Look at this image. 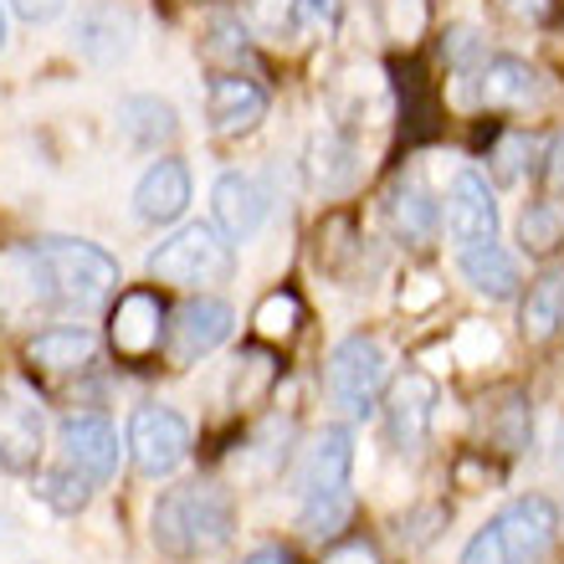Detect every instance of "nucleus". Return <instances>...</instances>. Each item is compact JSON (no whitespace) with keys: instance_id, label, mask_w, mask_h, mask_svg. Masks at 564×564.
Returning <instances> with one entry per match:
<instances>
[{"instance_id":"37","label":"nucleus","mask_w":564,"mask_h":564,"mask_svg":"<svg viewBox=\"0 0 564 564\" xmlns=\"http://www.w3.org/2000/svg\"><path fill=\"white\" fill-rule=\"evenodd\" d=\"M324 564H380V554H375L370 544H339Z\"/></svg>"},{"instance_id":"39","label":"nucleus","mask_w":564,"mask_h":564,"mask_svg":"<svg viewBox=\"0 0 564 564\" xmlns=\"http://www.w3.org/2000/svg\"><path fill=\"white\" fill-rule=\"evenodd\" d=\"M550 185H554V191L564 195V139H560V144H554V149H550Z\"/></svg>"},{"instance_id":"30","label":"nucleus","mask_w":564,"mask_h":564,"mask_svg":"<svg viewBox=\"0 0 564 564\" xmlns=\"http://www.w3.org/2000/svg\"><path fill=\"white\" fill-rule=\"evenodd\" d=\"M431 21V6L426 0H380V26H386V36H395V42H416L421 31H426Z\"/></svg>"},{"instance_id":"3","label":"nucleus","mask_w":564,"mask_h":564,"mask_svg":"<svg viewBox=\"0 0 564 564\" xmlns=\"http://www.w3.org/2000/svg\"><path fill=\"white\" fill-rule=\"evenodd\" d=\"M36 252H42V262H46V278H52L57 303L98 308V303L119 288V262H113L104 247H93V241L46 237V241H36Z\"/></svg>"},{"instance_id":"20","label":"nucleus","mask_w":564,"mask_h":564,"mask_svg":"<svg viewBox=\"0 0 564 564\" xmlns=\"http://www.w3.org/2000/svg\"><path fill=\"white\" fill-rule=\"evenodd\" d=\"M160 297L149 293V288H134V293L119 297V308H113V349L119 355H149L154 344H160Z\"/></svg>"},{"instance_id":"8","label":"nucleus","mask_w":564,"mask_h":564,"mask_svg":"<svg viewBox=\"0 0 564 564\" xmlns=\"http://www.w3.org/2000/svg\"><path fill=\"white\" fill-rule=\"evenodd\" d=\"M57 442H62V457L73 473H83L88 482H108V477L119 473V431L108 426L98 411H73V416H62L57 426Z\"/></svg>"},{"instance_id":"36","label":"nucleus","mask_w":564,"mask_h":564,"mask_svg":"<svg viewBox=\"0 0 564 564\" xmlns=\"http://www.w3.org/2000/svg\"><path fill=\"white\" fill-rule=\"evenodd\" d=\"M508 15H519V21H544L554 11V0H503Z\"/></svg>"},{"instance_id":"35","label":"nucleus","mask_w":564,"mask_h":564,"mask_svg":"<svg viewBox=\"0 0 564 564\" xmlns=\"http://www.w3.org/2000/svg\"><path fill=\"white\" fill-rule=\"evenodd\" d=\"M11 11L21 21H31V26H46V21H57L67 11V0H11Z\"/></svg>"},{"instance_id":"6","label":"nucleus","mask_w":564,"mask_h":564,"mask_svg":"<svg viewBox=\"0 0 564 564\" xmlns=\"http://www.w3.org/2000/svg\"><path fill=\"white\" fill-rule=\"evenodd\" d=\"M129 457L144 477H170L191 457V421L175 405H139L129 416Z\"/></svg>"},{"instance_id":"12","label":"nucleus","mask_w":564,"mask_h":564,"mask_svg":"<svg viewBox=\"0 0 564 564\" xmlns=\"http://www.w3.org/2000/svg\"><path fill=\"white\" fill-rule=\"evenodd\" d=\"M436 380L421 370H405L386 395V426H390V442L401 452H416L421 442L431 436V416H436Z\"/></svg>"},{"instance_id":"29","label":"nucleus","mask_w":564,"mask_h":564,"mask_svg":"<svg viewBox=\"0 0 564 564\" xmlns=\"http://www.w3.org/2000/svg\"><path fill=\"white\" fill-rule=\"evenodd\" d=\"M36 492H42V503H52L57 513H83L93 498V482L83 473H73V467H62V473H46L42 482H36Z\"/></svg>"},{"instance_id":"27","label":"nucleus","mask_w":564,"mask_h":564,"mask_svg":"<svg viewBox=\"0 0 564 564\" xmlns=\"http://www.w3.org/2000/svg\"><path fill=\"white\" fill-rule=\"evenodd\" d=\"M355 519V492H313L303 498V534L308 539H334L344 523Z\"/></svg>"},{"instance_id":"28","label":"nucleus","mask_w":564,"mask_h":564,"mask_svg":"<svg viewBox=\"0 0 564 564\" xmlns=\"http://www.w3.org/2000/svg\"><path fill=\"white\" fill-rule=\"evenodd\" d=\"M344 21V0H288V31L297 42H324Z\"/></svg>"},{"instance_id":"13","label":"nucleus","mask_w":564,"mask_h":564,"mask_svg":"<svg viewBox=\"0 0 564 564\" xmlns=\"http://www.w3.org/2000/svg\"><path fill=\"white\" fill-rule=\"evenodd\" d=\"M77 52L98 67H113L134 52V11L119 0H98L93 11H83L77 21Z\"/></svg>"},{"instance_id":"2","label":"nucleus","mask_w":564,"mask_h":564,"mask_svg":"<svg viewBox=\"0 0 564 564\" xmlns=\"http://www.w3.org/2000/svg\"><path fill=\"white\" fill-rule=\"evenodd\" d=\"M560 539V508L544 492L513 498L503 513H492L462 550L457 564H544Z\"/></svg>"},{"instance_id":"25","label":"nucleus","mask_w":564,"mask_h":564,"mask_svg":"<svg viewBox=\"0 0 564 564\" xmlns=\"http://www.w3.org/2000/svg\"><path fill=\"white\" fill-rule=\"evenodd\" d=\"M355 170H359V160H355L349 134H339V129L313 134V144H308V180L318 185V191H344V185L355 180Z\"/></svg>"},{"instance_id":"34","label":"nucleus","mask_w":564,"mask_h":564,"mask_svg":"<svg viewBox=\"0 0 564 564\" xmlns=\"http://www.w3.org/2000/svg\"><path fill=\"white\" fill-rule=\"evenodd\" d=\"M436 297H442V282L431 278V272H421V278H411V282L401 288V308H405V313H421V308H431Z\"/></svg>"},{"instance_id":"11","label":"nucleus","mask_w":564,"mask_h":564,"mask_svg":"<svg viewBox=\"0 0 564 564\" xmlns=\"http://www.w3.org/2000/svg\"><path fill=\"white\" fill-rule=\"evenodd\" d=\"M349 473H355V431L349 426L313 431V442L303 446V462H297V492L303 498H313V492H344L349 488Z\"/></svg>"},{"instance_id":"23","label":"nucleus","mask_w":564,"mask_h":564,"mask_svg":"<svg viewBox=\"0 0 564 564\" xmlns=\"http://www.w3.org/2000/svg\"><path fill=\"white\" fill-rule=\"evenodd\" d=\"M519 328L523 339H554L564 328V262L544 268L534 282H529V297H523V313H519Z\"/></svg>"},{"instance_id":"19","label":"nucleus","mask_w":564,"mask_h":564,"mask_svg":"<svg viewBox=\"0 0 564 564\" xmlns=\"http://www.w3.org/2000/svg\"><path fill=\"white\" fill-rule=\"evenodd\" d=\"M539 93H544V83L523 57H488L477 73V98L488 108H529Z\"/></svg>"},{"instance_id":"1","label":"nucleus","mask_w":564,"mask_h":564,"mask_svg":"<svg viewBox=\"0 0 564 564\" xmlns=\"http://www.w3.org/2000/svg\"><path fill=\"white\" fill-rule=\"evenodd\" d=\"M149 523H154V544L170 560H200V554H216L231 539L237 503L216 482H180V488L160 492Z\"/></svg>"},{"instance_id":"26","label":"nucleus","mask_w":564,"mask_h":564,"mask_svg":"<svg viewBox=\"0 0 564 564\" xmlns=\"http://www.w3.org/2000/svg\"><path fill=\"white\" fill-rule=\"evenodd\" d=\"M519 241H523V252H534V257H550L554 247H564V200H534V206L523 210Z\"/></svg>"},{"instance_id":"17","label":"nucleus","mask_w":564,"mask_h":564,"mask_svg":"<svg viewBox=\"0 0 564 564\" xmlns=\"http://www.w3.org/2000/svg\"><path fill=\"white\" fill-rule=\"evenodd\" d=\"M98 359V334L83 324H57L26 339V365L42 375H73Z\"/></svg>"},{"instance_id":"21","label":"nucleus","mask_w":564,"mask_h":564,"mask_svg":"<svg viewBox=\"0 0 564 564\" xmlns=\"http://www.w3.org/2000/svg\"><path fill=\"white\" fill-rule=\"evenodd\" d=\"M119 134L149 154V149L170 144L180 134V113H175V104H164L154 93H134V98L119 104Z\"/></svg>"},{"instance_id":"15","label":"nucleus","mask_w":564,"mask_h":564,"mask_svg":"<svg viewBox=\"0 0 564 564\" xmlns=\"http://www.w3.org/2000/svg\"><path fill=\"white\" fill-rule=\"evenodd\" d=\"M210 210H216V231H221L226 241H252L262 216H268V195H262V185H257L252 175L231 170V175L216 180Z\"/></svg>"},{"instance_id":"14","label":"nucleus","mask_w":564,"mask_h":564,"mask_svg":"<svg viewBox=\"0 0 564 564\" xmlns=\"http://www.w3.org/2000/svg\"><path fill=\"white\" fill-rule=\"evenodd\" d=\"M206 113H210V129H216V134H226V139L252 134L257 123L268 119V93L257 88L252 77L226 73V77H216V83H210Z\"/></svg>"},{"instance_id":"22","label":"nucleus","mask_w":564,"mask_h":564,"mask_svg":"<svg viewBox=\"0 0 564 564\" xmlns=\"http://www.w3.org/2000/svg\"><path fill=\"white\" fill-rule=\"evenodd\" d=\"M457 268L462 278L473 282L482 297H492V303H508V297H519V262L498 247V241H482V247H462L457 252Z\"/></svg>"},{"instance_id":"7","label":"nucleus","mask_w":564,"mask_h":564,"mask_svg":"<svg viewBox=\"0 0 564 564\" xmlns=\"http://www.w3.org/2000/svg\"><path fill=\"white\" fill-rule=\"evenodd\" d=\"M57 293H52V278H46V262L36 252V241L26 247H6L0 252V318L6 324H26L42 308H52Z\"/></svg>"},{"instance_id":"9","label":"nucleus","mask_w":564,"mask_h":564,"mask_svg":"<svg viewBox=\"0 0 564 564\" xmlns=\"http://www.w3.org/2000/svg\"><path fill=\"white\" fill-rule=\"evenodd\" d=\"M446 231L462 247H482V241H498V200H492V185L477 170H457L452 191H446Z\"/></svg>"},{"instance_id":"4","label":"nucleus","mask_w":564,"mask_h":564,"mask_svg":"<svg viewBox=\"0 0 564 564\" xmlns=\"http://www.w3.org/2000/svg\"><path fill=\"white\" fill-rule=\"evenodd\" d=\"M237 268L231 257V241L216 231V226L195 221V226H180L170 241H160L149 252V272L160 282H180V288H206V282H226Z\"/></svg>"},{"instance_id":"5","label":"nucleus","mask_w":564,"mask_h":564,"mask_svg":"<svg viewBox=\"0 0 564 564\" xmlns=\"http://www.w3.org/2000/svg\"><path fill=\"white\" fill-rule=\"evenodd\" d=\"M390 359L370 334H349V339L328 355V395L344 416L370 421L380 411V390H386Z\"/></svg>"},{"instance_id":"16","label":"nucleus","mask_w":564,"mask_h":564,"mask_svg":"<svg viewBox=\"0 0 564 564\" xmlns=\"http://www.w3.org/2000/svg\"><path fill=\"white\" fill-rule=\"evenodd\" d=\"M185 206H191V170H185L180 160H160V164H149L144 175H139V185H134L139 221L170 226V221L185 216Z\"/></svg>"},{"instance_id":"32","label":"nucleus","mask_w":564,"mask_h":564,"mask_svg":"<svg viewBox=\"0 0 564 564\" xmlns=\"http://www.w3.org/2000/svg\"><path fill=\"white\" fill-rule=\"evenodd\" d=\"M492 355H498V334H492L488 324L467 318V324L457 328V339H452V359H457V365H488Z\"/></svg>"},{"instance_id":"40","label":"nucleus","mask_w":564,"mask_h":564,"mask_svg":"<svg viewBox=\"0 0 564 564\" xmlns=\"http://www.w3.org/2000/svg\"><path fill=\"white\" fill-rule=\"evenodd\" d=\"M0 46H6V15H0Z\"/></svg>"},{"instance_id":"38","label":"nucleus","mask_w":564,"mask_h":564,"mask_svg":"<svg viewBox=\"0 0 564 564\" xmlns=\"http://www.w3.org/2000/svg\"><path fill=\"white\" fill-rule=\"evenodd\" d=\"M241 564H293V554L288 550H278V544H262V550H252Z\"/></svg>"},{"instance_id":"18","label":"nucleus","mask_w":564,"mask_h":564,"mask_svg":"<svg viewBox=\"0 0 564 564\" xmlns=\"http://www.w3.org/2000/svg\"><path fill=\"white\" fill-rule=\"evenodd\" d=\"M46 426L42 411L21 395H0V467L6 473H31L36 457H42Z\"/></svg>"},{"instance_id":"31","label":"nucleus","mask_w":564,"mask_h":564,"mask_svg":"<svg viewBox=\"0 0 564 564\" xmlns=\"http://www.w3.org/2000/svg\"><path fill=\"white\" fill-rule=\"evenodd\" d=\"M303 318V303L293 293H272L262 308H257V328H262V339H288Z\"/></svg>"},{"instance_id":"24","label":"nucleus","mask_w":564,"mask_h":564,"mask_svg":"<svg viewBox=\"0 0 564 564\" xmlns=\"http://www.w3.org/2000/svg\"><path fill=\"white\" fill-rule=\"evenodd\" d=\"M386 210H390L395 237L411 241V247H426V241L436 237V226H442V210H436V200H431L426 185H416V180H401V185L390 191Z\"/></svg>"},{"instance_id":"10","label":"nucleus","mask_w":564,"mask_h":564,"mask_svg":"<svg viewBox=\"0 0 564 564\" xmlns=\"http://www.w3.org/2000/svg\"><path fill=\"white\" fill-rule=\"evenodd\" d=\"M231 328H237L231 303H221V297H195V303H185V308L175 313V324H170L164 344H170L175 365H195V359L210 355L216 344L231 339Z\"/></svg>"},{"instance_id":"33","label":"nucleus","mask_w":564,"mask_h":564,"mask_svg":"<svg viewBox=\"0 0 564 564\" xmlns=\"http://www.w3.org/2000/svg\"><path fill=\"white\" fill-rule=\"evenodd\" d=\"M492 436H498V446H503V452L529 446V405H523L519 395H508V401L492 411Z\"/></svg>"}]
</instances>
